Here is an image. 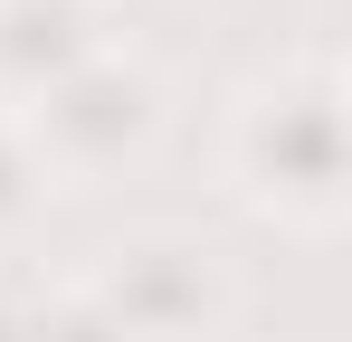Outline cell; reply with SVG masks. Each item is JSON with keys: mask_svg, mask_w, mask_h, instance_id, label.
Returning <instances> with one entry per match:
<instances>
[{"mask_svg": "<svg viewBox=\"0 0 352 342\" xmlns=\"http://www.w3.org/2000/svg\"><path fill=\"white\" fill-rule=\"evenodd\" d=\"M10 342H133V333H124L115 314H105L86 285L67 276V285H48V295H38V304L10 323Z\"/></svg>", "mask_w": 352, "mask_h": 342, "instance_id": "5", "label": "cell"}, {"mask_svg": "<svg viewBox=\"0 0 352 342\" xmlns=\"http://www.w3.org/2000/svg\"><path fill=\"white\" fill-rule=\"evenodd\" d=\"M219 190L257 228L305 247L352 228V76L333 48H286L229 86Z\"/></svg>", "mask_w": 352, "mask_h": 342, "instance_id": "1", "label": "cell"}, {"mask_svg": "<svg viewBox=\"0 0 352 342\" xmlns=\"http://www.w3.org/2000/svg\"><path fill=\"white\" fill-rule=\"evenodd\" d=\"M76 285L115 314L133 342H229L238 314H248V276H238V257L219 238H200V228L181 219H143L105 238Z\"/></svg>", "mask_w": 352, "mask_h": 342, "instance_id": "3", "label": "cell"}, {"mask_svg": "<svg viewBox=\"0 0 352 342\" xmlns=\"http://www.w3.org/2000/svg\"><path fill=\"white\" fill-rule=\"evenodd\" d=\"M38 209H48V171H38V152L19 143V124L0 114V247H10V238H29Z\"/></svg>", "mask_w": 352, "mask_h": 342, "instance_id": "6", "label": "cell"}, {"mask_svg": "<svg viewBox=\"0 0 352 342\" xmlns=\"http://www.w3.org/2000/svg\"><path fill=\"white\" fill-rule=\"evenodd\" d=\"M115 48V0H0V114Z\"/></svg>", "mask_w": 352, "mask_h": 342, "instance_id": "4", "label": "cell"}, {"mask_svg": "<svg viewBox=\"0 0 352 342\" xmlns=\"http://www.w3.org/2000/svg\"><path fill=\"white\" fill-rule=\"evenodd\" d=\"M10 124L38 152L48 190H115V181L162 162V143L181 124V76L162 57H143V48L115 38V48L86 57L76 76H58L48 95H29Z\"/></svg>", "mask_w": 352, "mask_h": 342, "instance_id": "2", "label": "cell"}]
</instances>
